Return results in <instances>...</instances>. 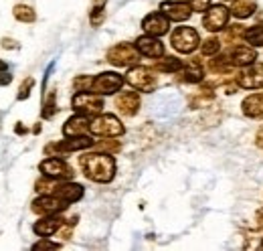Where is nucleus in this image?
<instances>
[{
    "label": "nucleus",
    "mask_w": 263,
    "mask_h": 251,
    "mask_svg": "<svg viewBox=\"0 0 263 251\" xmlns=\"http://www.w3.org/2000/svg\"><path fill=\"white\" fill-rule=\"evenodd\" d=\"M81 166L93 183H109L116 176V160L109 154H85L81 156Z\"/></svg>",
    "instance_id": "f257e3e1"
},
{
    "label": "nucleus",
    "mask_w": 263,
    "mask_h": 251,
    "mask_svg": "<svg viewBox=\"0 0 263 251\" xmlns=\"http://www.w3.org/2000/svg\"><path fill=\"white\" fill-rule=\"evenodd\" d=\"M91 134L96 136H103V138H118L126 132L124 124L111 116V114H103V116H96V120H91V126H89Z\"/></svg>",
    "instance_id": "f03ea898"
},
{
    "label": "nucleus",
    "mask_w": 263,
    "mask_h": 251,
    "mask_svg": "<svg viewBox=\"0 0 263 251\" xmlns=\"http://www.w3.org/2000/svg\"><path fill=\"white\" fill-rule=\"evenodd\" d=\"M73 110L77 114L96 118L103 110V99L98 94H89V92H77L73 95Z\"/></svg>",
    "instance_id": "7ed1b4c3"
},
{
    "label": "nucleus",
    "mask_w": 263,
    "mask_h": 251,
    "mask_svg": "<svg viewBox=\"0 0 263 251\" xmlns=\"http://www.w3.org/2000/svg\"><path fill=\"white\" fill-rule=\"evenodd\" d=\"M170 43H172V47H174L178 53L189 55V53H193L198 47L200 39H198V32L195 31V29H191V27H178L176 31L172 32Z\"/></svg>",
    "instance_id": "20e7f679"
},
{
    "label": "nucleus",
    "mask_w": 263,
    "mask_h": 251,
    "mask_svg": "<svg viewBox=\"0 0 263 251\" xmlns=\"http://www.w3.org/2000/svg\"><path fill=\"white\" fill-rule=\"evenodd\" d=\"M126 81L130 83L132 87H136V89H140L144 94H152L154 87H156V75H152L150 69L140 67V65L132 67L130 71L126 73Z\"/></svg>",
    "instance_id": "39448f33"
},
{
    "label": "nucleus",
    "mask_w": 263,
    "mask_h": 251,
    "mask_svg": "<svg viewBox=\"0 0 263 251\" xmlns=\"http://www.w3.org/2000/svg\"><path fill=\"white\" fill-rule=\"evenodd\" d=\"M124 85V77L114 73V71H105V73H99L98 77H93V83H91V94L98 95H109L120 92Z\"/></svg>",
    "instance_id": "423d86ee"
},
{
    "label": "nucleus",
    "mask_w": 263,
    "mask_h": 251,
    "mask_svg": "<svg viewBox=\"0 0 263 251\" xmlns=\"http://www.w3.org/2000/svg\"><path fill=\"white\" fill-rule=\"evenodd\" d=\"M41 172L47 176V178H55V181H69L73 178V168L67 164L65 160L61 158H47L41 162Z\"/></svg>",
    "instance_id": "0eeeda50"
},
{
    "label": "nucleus",
    "mask_w": 263,
    "mask_h": 251,
    "mask_svg": "<svg viewBox=\"0 0 263 251\" xmlns=\"http://www.w3.org/2000/svg\"><path fill=\"white\" fill-rule=\"evenodd\" d=\"M138 53L140 51L136 47H132L128 43H120L107 51V61L116 67H128V65L138 63Z\"/></svg>",
    "instance_id": "6e6552de"
},
{
    "label": "nucleus",
    "mask_w": 263,
    "mask_h": 251,
    "mask_svg": "<svg viewBox=\"0 0 263 251\" xmlns=\"http://www.w3.org/2000/svg\"><path fill=\"white\" fill-rule=\"evenodd\" d=\"M67 207H69V203L59 199L57 194H43L33 203V211L36 215H59Z\"/></svg>",
    "instance_id": "1a4fd4ad"
},
{
    "label": "nucleus",
    "mask_w": 263,
    "mask_h": 251,
    "mask_svg": "<svg viewBox=\"0 0 263 251\" xmlns=\"http://www.w3.org/2000/svg\"><path fill=\"white\" fill-rule=\"evenodd\" d=\"M96 142L89 138V136H71L69 140H63V142H57V144H49L47 148H45V152L47 154H51V152H61V154H65V152H77V150H85V148H91Z\"/></svg>",
    "instance_id": "9d476101"
},
{
    "label": "nucleus",
    "mask_w": 263,
    "mask_h": 251,
    "mask_svg": "<svg viewBox=\"0 0 263 251\" xmlns=\"http://www.w3.org/2000/svg\"><path fill=\"white\" fill-rule=\"evenodd\" d=\"M227 21H229V10L223 4H217V6H209V10H206V14L202 19V25H204L206 31L217 32L221 29H225Z\"/></svg>",
    "instance_id": "9b49d317"
},
{
    "label": "nucleus",
    "mask_w": 263,
    "mask_h": 251,
    "mask_svg": "<svg viewBox=\"0 0 263 251\" xmlns=\"http://www.w3.org/2000/svg\"><path fill=\"white\" fill-rule=\"evenodd\" d=\"M160 10L164 12L170 21H174V23H184L193 14V8H191L189 2H176V0H166V2H162L160 4Z\"/></svg>",
    "instance_id": "f8f14e48"
},
{
    "label": "nucleus",
    "mask_w": 263,
    "mask_h": 251,
    "mask_svg": "<svg viewBox=\"0 0 263 251\" xmlns=\"http://www.w3.org/2000/svg\"><path fill=\"white\" fill-rule=\"evenodd\" d=\"M168 16L164 12H150L148 16H144L142 21V29L146 31V34H152V37H162L168 32Z\"/></svg>",
    "instance_id": "ddd939ff"
},
{
    "label": "nucleus",
    "mask_w": 263,
    "mask_h": 251,
    "mask_svg": "<svg viewBox=\"0 0 263 251\" xmlns=\"http://www.w3.org/2000/svg\"><path fill=\"white\" fill-rule=\"evenodd\" d=\"M136 49L140 51V55L144 57H152V59H158V57H164V45L158 41V37H152V34H144L136 41Z\"/></svg>",
    "instance_id": "4468645a"
},
{
    "label": "nucleus",
    "mask_w": 263,
    "mask_h": 251,
    "mask_svg": "<svg viewBox=\"0 0 263 251\" xmlns=\"http://www.w3.org/2000/svg\"><path fill=\"white\" fill-rule=\"evenodd\" d=\"M239 85L245 89H259L263 87V63H251V67L241 75Z\"/></svg>",
    "instance_id": "2eb2a0df"
},
{
    "label": "nucleus",
    "mask_w": 263,
    "mask_h": 251,
    "mask_svg": "<svg viewBox=\"0 0 263 251\" xmlns=\"http://www.w3.org/2000/svg\"><path fill=\"white\" fill-rule=\"evenodd\" d=\"M63 223H65V219H61L59 215H47L45 219L34 223L33 231L39 237H51V235H55L63 227Z\"/></svg>",
    "instance_id": "dca6fc26"
},
{
    "label": "nucleus",
    "mask_w": 263,
    "mask_h": 251,
    "mask_svg": "<svg viewBox=\"0 0 263 251\" xmlns=\"http://www.w3.org/2000/svg\"><path fill=\"white\" fill-rule=\"evenodd\" d=\"M89 126H91L89 116L77 114V116L69 118V120L65 122V126H63V134H65L67 138H71V136H83V134L89 130Z\"/></svg>",
    "instance_id": "f3484780"
},
{
    "label": "nucleus",
    "mask_w": 263,
    "mask_h": 251,
    "mask_svg": "<svg viewBox=\"0 0 263 251\" xmlns=\"http://www.w3.org/2000/svg\"><path fill=\"white\" fill-rule=\"evenodd\" d=\"M116 105L124 116H136L140 110V95L136 92H124L116 97Z\"/></svg>",
    "instance_id": "a211bd4d"
},
{
    "label": "nucleus",
    "mask_w": 263,
    "mask_h": 251,
    "mask_svg": "<svg viewBox=\"0 0 263 251\" xmlns=\"http://www.w3.org/2000/svg\"><path fill=\"white\" fill-rule=\"evenodd\" d=\"M51 194H57L59 199L67 201L69 205L71 203H77L81 196H83V187L81 185H75V183H67V185H57L53 187V192Z\"/></svg>",
    "instance_id": "6ab92c4d"
},
{
    "label": "nucleus",
    "mask_w": 263,
    "mask_h": 251,
    "mask_svg": "<svg viewBox=\"0 0 263 251\" xmlns=\"http://www.w3.org/2000/svg\"><path fill=\"white\" fill-rule=\"evenodd\" d=\"M241 110L247 118H261L263 116V94H253L243 99Z\"/></svg>",
    "instance_id": "aec40b11"
},
{
    "label": "nucleus",
    "mask_w": 263,
    "mask_h": 251,
    "mask_svg": "<svg viewBox=\"0 0 263 251\" xmlns=\"http://www.w3.org/2000/svg\"><path fill=\"white\" fill-rule=\"evenodd\" d=\"M231 63L235 67H245V65H251L257 59V53L251 49V47H235L229 53Z\"/></svg>",
    "instance_id": "412c9836"
},
{
    "label": "nucleus",
    "mask_w": 263,
    "mask_h": 251,
    "mask_svg": "<svg viewBox=\"0 0 263 251\" xmlns=\"http://www.w3.org/2000/svg\"><path fill=\"white\" fill-rule=\"evenodd\" d=\"M202 77H204V71H202V67H200V63L197 59H193L186 67H182V77H180L182 81L198 83V81H202Z\"/></svg>",
    "instance_id": "4be33fe9"
},
{
    "label": "nucleus",
    "mask_w": 263,
    "mask_h": 251,
    "mask_svg": "<svg viewBox=\"0 0 263 251\" xmlns=\"http://www.w3.org/2000/svg\"><path fill=\"white\" fill-rule=\"evenodd\" d=\"M257 2L255 0H233V14L237 19H247L255 12Z\"/></svg>",
    "instance_id": "5701e85b"
},
{
    "label": "nucleus",
    "mask_w": 263,
    "mask_h": 251,
    "mask_svg": "<svg viewBox=\"0 0 263 251\" xmlns=\"http://www.w3.org/2000/svg\"><path fill=\"white\" fill-rule=\"evenodd\" d=\"M182 61L176 59V57H164L156 63V69L162 71V73H176V71H182Z\"/></svg>",
    "instance_id": "b1692460"
},
{
    "label": "nucleus",
    "mask_w": 263,
    "mask_h": 251,
    "mask_svg": "<svg viewBox=\"0 0 263 251\" xmlns=\"http://www.w3.org/2000/svg\"><path fill=\"white\" fill-rule=\"evenodd\" d=\"M12 14H14V19L21 21V23H34V19H36L34 10L31 6H27V4H16L14 10H12Z\"/></svg>",
    "instance_id": "393cba45"
},
{
    "label": "nucleus",
    "mask_w": 263,
    "mask_h": 251,
    "mask_svg": "<svg viewBox=\"0 0 263 251\" xmlns=\"http://www.w3.org/2000/svg\"><path fill=\"white\" fill-rule=\"evenodd\" d=\"M243 39L247 43H251L253 47H263V25H255V27L247 29L245 34H243Z\"/></svg>",
    "instance_id": "a878e982"
},
{
    "label": "nucleus",
    "mask_w": 263,
    "mask_h": 251,
    "mask_svg": "<svg viewBox=\"0 0 263 251\" xmlns=\"http://www.w3.org/2000/svg\"><path fill=\"white\" fill-rule=\"evenodd\" d=\"M105 2L107 0H93V6H91V14H89V21L93 27H99L103 23V8H105Z\"/></svg>",
    "instance_id": "bb28decb"
},
{
    "label": "nucleus",
    "mask_w": 263,
    "mask_h": 251,
    "mask_svg": "<svg viewBox=\"0 0 263 251\" xmlns=\"http://www.w3.org/2000/svg\"><path fill=\"white\" fill-rule=\"evenodd\" d=\"M209 67L215 73H229L235 65L231 63V57H217V59H213V61L209 63Z\"/></svg>",
    "instance_id": "cd10ccee"
},
{
    "label": "nucleus",
    "mask_w": 263,
    "mask_h": 251,
    "mask_svg": "<svg viewBox=\"0 0 263 251\" xmlns=\"http://www.w3.org/2000/svg\"><path fill=\"white\" fill-rule=\"evenodd\" d=\"M200 51H202V55H206V57L217 55V53L221 51V41H219V39H215V37H211V39H206V41L202 43Z\"/></svg>",
    "instance_id": "c85d7f7f"
},
{
    "label": "nucleus",
    "mask_w": 263,
    "mask_h": 251,
    "mask_svg": "<svg viewBox=\"0 0 263 251\" xmlns=\"http://www.w3.org/2000/svg\"><path fill=\"white\" fill-rule=\"evenodd\" d=\"M243 34H245V29L241 25H233L225 31V41L227 43H239V39H243Z\"/></svg>",
    "instance_id": "c756f323"
},
{
    "label": "nucleus",
    "mask_w": 263,
    "mask_h": 251,
    "mask_svg": "<svg viewBox=\"0 0 263 251\" xmlns=\"http://www.w3.org/2000/svg\"><path fill=\"white\" fill-rule=\"evenodd\" d=\"M91 83H93V77L81 75V77H77L73 81V87H75V92H89L91 89Z\"/></svg>",
    "instance_id": "7c9ffc66"
},
{
    "label": "nucleus",
    "mask_w": 263,
    "mask_h": 251,
    "mask_svg": "<svg viewBox=\"0 0 263 251\" xmlns=\"http://www.w3.org/2000/svg\"><path fill=\"white\" fill-rule=\"evenodd\" d=\"M57 114V103H55V94L49 95V99L45 101V107H43V118H53Z\"/></svg>",
    "instance_id": "2f4dec72"
},
{
    "label": "nucleus",
    "mask_w": 263,
    "mask_h": 251,
    "mask_svg": "<svg viewBox=\"0 0 263 251\" xmlns=\"http://www.w3.org/2000/svg\"><path fill=\"white\" fill-rule=\"evenodd\" d=\"M33 85H34V79L33 77H29V79H25V83L21 85V89H18V95H16V99H27L29 95H31V89H33Z\"/></svg>",
    "instance_id": "473e14b6"
},
{
    "label": "nucleus",
    "mask_w": 263,
    "mask_h": 251,
    "mask_svg": "<svg viewBox=\"0 0 263 251\" xmlns=\"http://www.w3.org/2000/svg\"><path fill=\"white\" fill-rule=\"evenodd\" d=\"M186 2H189L191 8L197 10V12H204V10H209V6H211V0H186Z\"/></svg>",
    "instance_id": "72a5a7b5"
},
{
    "label": "nucleus",
    "mask_w": 263,
    "mask_h": 251,
    "mask_svg": "<svg viewBox=\"0 0 263 251\" xmlns=\"http://www.w3.org/2000/svg\"><path fill=\"white\" fill-rule=\"evenodd\" d=\"M59 247H61V243H53V241H47V239H43V241L34 243V245H33V251H41V249H59Z\"/></svg>",
    "instance_id": "f704fd0d"
},
{
    "label": "nucleus",
    "mask_w": 263,
    "mask_h": 251,
    "mask_svg": "<svg viewBox=\"0 0 263 251\" xmlns=\"http://www.w3.org/2000/svg\"><path fill=\"white\" fill-rule=\"evenodd\" d=\"M99 150H107V152H118L120 150V144L118 142H99L96 144Z\"/></svg>",
    "instance_id": "c9c22d12"
},
{
    "label": "nucleus",
    "mask_w": 263,
    "mask_h": 251,
    "mask_svg": "<svg viewBox=\"0 0 263 251\" xmlns=\"http://www.w3.org/2000/svg\"><path fill=\"white\" fill-rule=\"evenodd\" d=\"M12 81V75L8 71H0V85H8Z\"/></svg>",
    "instance_id": "e433bc0d"
},
{
    "label": "nucleus",
    "mask_w": 263,
    "mask_h": 251,
    "mask_svg": "<svg viewBox=\"0 0 263 251\" xmlns=\"http://www.w3.org/2000/svg\"><path fill=\"white\" fill-rule=\"evenodd\" d=\"M2 47H4V49H18V43L12 41V39H4V41H2Z\"/></svg>",
    "instance_id": "4c0bfd02"
},
{
    "label": "nucleus",
    "mask_w": 263,
    "mask_h": 251,
    "mask_svg": "<svg viewBox=\"0 0 263 251\" xmlns=\"http://www.w3.org/2000/svg\"><path fill=\"white\" fill-rule=\"evenodd\" d=\"M25 132H27V128H25V126H16V134H25Z\"/></svg>",
    "instance_id": "58836bf2"
},
{
    "label": "nucleus",
    "mask_w": 263,
    "mask_h": 251,
    "mask_svg": "<svg viewBox=\"0 0 263 251\" xmlns=\"http://www.w3.org/2000/svg\"><path fill=\"white\" fill-rule=\"evenodd\" d=\"M0 71H8V67H6V63L0 61Z\"/></svg>",
    "instance_id": "ea45409f"
},
{
    "label": "nucleus",
    "mask_w": 263,
    "mask_h": 251,
    "mask_svg": "<svg viewBox=\"0 0 263 251\" xmlns=\"http://www.w3.org/2000/svg\"><path fill=\"white\" fill-rule=\"evenodd\" d=\"M261 247H263V243H261Z\"/></svg>",
    "instance_id": "a19ab883"
}]
</instances>
